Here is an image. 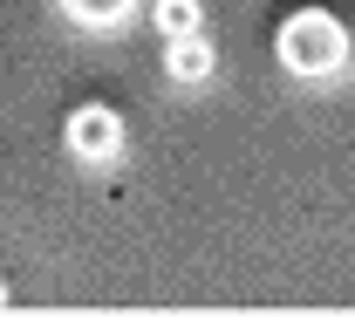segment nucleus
I'll return each mask as SVG.
<instances>
[{"label": "nucleus", "mask_w": 355, "mask_h": 328, "mask_svg": "<svg viewBox=\"0 0 355 328\" xmlns=\"http://www.w3.org/2000/svg\"><path fill=\"white\" fill-rule=\"evenodd\" d=\"M130 7H137V0H62V14L83 21V28H123Z\"/></svg>", "instance_id": "nucleus-5"}, {"label": "nucleus", "mask_w": 355, "mask_h": 328, "mask_svg": "<svg viewBox=\"0 0 355 328\" xmlns=\"http://www.w3.org/2000/svg\"><path fill=\"white\" fill-rule=\"evenodd\" d=\"M212 62H219V55H212V42H205V28H198V35L164 42V76H171V83H205V76H212Z\"/></svg>", "instance_id": "nucleus-3"}, {"label": "nucleus", "mask_w": 355, "mask_h": 328, "mask_svg": "<svg viewBox=\"0 0 355 328\" xmlns=\"http://www.w3.org/2000/svg\"><path fill=\"white\" fill-rule=\"evenodd\" d=\"M273 55H280V69L287 76H308V83H328V76H342L349 69V28L335 21V14H321V7H308V14H287L280 21V35H273Z\"/></svg>", "instance_id": "nucleus-1"}, {"label": "nucleus", "mask_w": 355, "mask_h": 328, "mask_svg": "<svg viewBox=\"0 0 355 328\" xmlns=\"http://www.w3.org/2000/svg\"><path fill=\"white\" fill-rule=\"evenodd\" d=\"M0 308H7V287H0Z\"/></svg>", "instance_id": "nucleus-6"}, {"label": "nucleus", "mask_w": 355, "mask_h": 328, "mask_svg": "<svg viewBox=\"0 0 355 328\" xmlns=\"http://www.w3.org/2000/svg\"><path fill=\"white\" fill-rule=\"evenodd\" d=\"M62 144H69V157H83V164H110V157L123 150V116L103 110V103H83V110L62 123Z\"/></svg>", "instance_id": "nucleus-2"}, {"label": "nucleus", "mask_w": 355, "mask_h": 328, "mask_svg": "<svg viewBox=\"0 0 355 328\" xmlns=\"http://www.w3.org/2000/svg\"><path fill=\"white\" fill-rule=\"evenodd\" d=\"M150 21H157V35H164V42L198 35V28H205V0H150Z\"/></svg>", "instance_id": "nucleus-4"}]
</instances>
